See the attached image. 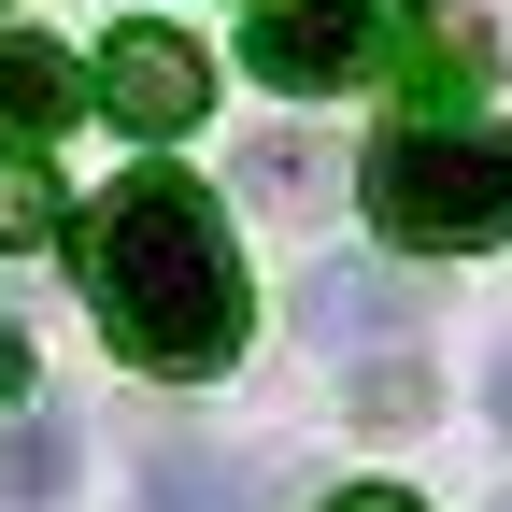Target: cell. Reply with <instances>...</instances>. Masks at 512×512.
<instances>
[{
    "label": "cell",
    "instance_id": "obj_1",
    "mask_svg": "<svg viewBox=\"0 0 512 512\" xmlns=\"http://www.w3.org/2000/svg\"><path fill=\"white\" fill-rule=\"evenodd\" d=\"M86 299H100V328H114L128 370L214 384L242 356V256H228V214L185 171H128L86 214Z\"/></svg>",
    "mask_w": 512,
    "mask_h": 512
},
{
    "label": "cell",
    "instance_id": "obj_2",
    "mask_svg": "<svg viewBox=\"0 0 512 512\" xmlns=\"http://www.w3.org/2000/svg\"><path fill=\"white\" fill-rule=\"evenodd\" d=\"M356 185H370L384 242H413V256L512 242V128L498 114H413V128H384Z\"/></svg>",
    "mask_w": 512,
    "mask_h": 512
},
{
    "label": "cell",
    "instance_id": "obj_3",
    "mask_svg": "<svg viewBox=\"0 0 512 512\" xmlns=\"http://www.w3.org/2000/svg\"><path fill=\"white\" fill-rule=\"evenodd\" d=\"M399 29H413V0H256L242 72L285 86V100H328V86H370L399 57Z\"/></svg>",
    "mask_w": 512,
    "mask_h": 512
},
{
    "label": "cell",
    "instance_id": "obj_4",
    "mask_svg": "<svg viewBox=\"0 0 512 512\" xmlns=\"http://www.w3.org/2000/svg\"><path fill=\"white\" fill-rule=\"evenodd\" d=\"M86 100H100L114 128H143V143H171V128L214 114V57L185 43V29H114V43L86 57Z\"/></svg>",
    "mask_w": 512,
    "mask_h": 512
},
{
    "label": "cell",
    "instance_id": "obj_5",
    "mask_svg": "<svg viewBox=\"0 0 512 512\" xmlns=\"http://www.w3.org/2000/svg\"><path fill=\"white\" fill-rule=\"evenodd\" d=\"M299 328L328 356H370V342H413L427 328V285L399 256H328V271H299Z\"/></svg>",
    "mask_w": 512,
    "mask_h": 512
},
{
    "label": "cell",
    "instance_id": "obj_6",
    "mask_svg": "<svg viewBox=\"0 0 512 512\" xmlns=\"http://www.w3.org/2000/svg\"><path fill=\"white\" fill-rule=\"evenodd\" d=\"M72 114H100L86 100V57H57L43 29H0V143H43V128H72Z\"/></svg>",
    "mask_w": 512,
    "mask_h": 512
},
{
    "label": "cell",
    "instance_id": "obj_7",
    "mask_svg": "<svg viewBox=\"0 0 512 512\" xmlns=\"http://www.w3.org/2000/svg\"><path fill=\"white\" fill-rule=\"evenodd\" d=\"M271 484H256L242 456H214V441H157L143 456V512H256Z\"/></svg>",
    "mask_w": 512,
    "mask_h": 512
},
{
    "label": "cell",
    "instance_id": "obj_8",
    "mask_svg": "<svg viewBox=\"0 0 512 512\" xmlns=\"http://www.w3.org/2000/svg\"><path fill=\"white\" fill-rule=\"evenodd\" d=\"M72 470H86L72 413H15V427H0V512H57V498H72Z\"/></svg>",
    "mask_w": 512,
    "mask_h": 512
},
{
    "label": "cell",
    "instance_id": "obj_9",
    "mask_svg": "<svg viewBox=\"0 0 512 512\" xmlns=\"http://www.w3.org/2000/svg\"><path fill=\"white\" fill-rule=\"evenodd\" d=\"M57 214H72V200H57V171L0 143V256H29V242H57Z\"/></svg>",
    "mask_w": 512,
    "mask_h": 512
},
{
    "label": "cell",
    "instance_id": "obj_10",
    "mask_svg": "<svg viewBox=\"0 0 512 512\" xmlns=\"http://www.w3.org/2000/svg\"><path fill=\"white\" fill-rule=\"evenodd\" d=\"M242 200H328V157L271 128V143H242Z\"/></svg>",
    "mask_w": 512,
    "mask_h": 512
},
{
    "label": "cell",
    "instance_id": "obj_11",
    "mask_svg": "<svg viewBox=\"0 0 512 512\" xmlns=\"http://www.w3.org/2000/svg\"><path fill=\"white\" fill-rule=\"evenodd\" d=\"M356 413H370V427H413V413H427V370H413V356H399V370H370V384H356Z\"/></svg>",
    "mask_w": 512,
    "mask_h": 512
},
{
    "label": "cell",
    "instance_id": "obj_12",
    "mask_svg": "<svg viewBox=\"0 0 512 512\" xmlns=\"http://www.w3.org/2000/svg\"><path fill=\"white\" fill-rule=\"evenodd\" d=\"M328 512H427V498H413V484H342Z\"/></svg>",
    "mask_w": 512,
    "mask_h": 512
},
{
    "label": "cell",
    "instance_id": "obj_13",
    "mask_svg": "<svg viewBox=\"0 0 512 512\" xmlns=\"http://www.w3.org/2000/svg\"><path fill=\"white\" fill-rule=\"evenodd\" d=\"M0 399H29V342H15V313H0Z\"/></svg>",
    "mask_w": 512,
    "mask_h": 512
},
{
    "label": "cell",
    "instance_id": "obj_14",
    "mask_svg": "<svg viewBox=\"0 0 512 512\" xmlns=\"http://www.w3.org/2000/svg\"><path fill=\"white\" fill-rule=\"evenodd\" d=\"M484 413H498V427H512V356H498V370H484Z\"/></svg>",
    "mask_w": 512,
    "mask_h": 512
},
{
    "label": "cell",
    "instance_id": "obj_15",
    "mask_svg": "<svg viewBox=\"0 0 512 512\" xmlns=\"http://www.w3.org/2000/svg\"><path fill=\"white\" fill-rule=\"evenodd\" d=\"M498 512H512V498H498Z\"/></svg>",
    "mask_w": 512,
    "mask_h": 512
}]
</instances>
